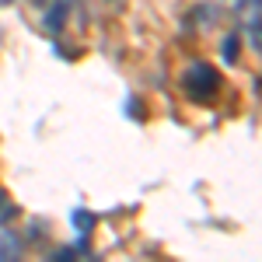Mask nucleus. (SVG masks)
Segmentation results:
<instances>
[{
  "label": "nucleus",
  "mask_w": 262,
  "mask_h": 262,
  "mask_svg": "<svg viewBox=\"0 0 262 262\" xmlns=\"http://www.w3.org/2000/svg\"><path fill=\"white\" fill-rule=\"evenodd\" d=\"M182 91H185L189 101H200V105L213 101L217 91H221V74H217V67L196 60L185 74H182Z\"/></svg>",
  "instance_id": "f257e3e1"
},
{
  "label": "nucleus",
  "mask_w": 262,
  "mask_h": 262,
  "mask_svg": "<svg viewBox=\"0 0 262 262\" xmlns=\"http://www.w3.org/2000/svg\"><path fill=\"white\" fill-rule=\"evenodd\" d=\"M21 238H14L11 231H0V259H18Z\"/></svg>",
  "instance_id": "f03ea898"
},
{
  "label": "nucleus",
  "mask_w": 262,
  "mask_h": 262,
  "mask_svg": "<svg viewBox=\"0 0 262 262\" xmlns=\"http://www.w3.org/2000/svg\"><path fill=\"white\" fill-rule=\"evenodd\" d=\"M95 224H98V217H95L91 210H74V227H77L81 234H91Z\"/></svg>",
  "instance_id": "7ed1b4c3"
},
{
  "label": "nucleus",
  "mask_w": 262,
  "mask_h": 262,
  "mask_svg": "<svg viewBox=\"0 0 262 262\" xmlns=\"http://www.w3.org/2000/svg\"><path fill=\"white\" fill-rule=\"evenodd\" d=\"M14 217H18V206L11 203L7 192H0V227H4V224H11Z\"/></svg>",
  "instance_id": "20e7f679"
},
{
  "label": "nucleus",
  "mask_w": 262,
  "mask_h": 262,
  "mask_svg": "<svg viewBox=\"0 0 262 262\" xmlns=\"http://www.w3.org/2000/svg\"><path fill=\"white\" fill-rule=\"evenodd\" d=\"M63 18H67V4H56V11H49V14H46V28H49V32H60Z\"/></svg>",
  "instance_id": "39448f33"
},
{
  "label": "nucleus",
  "mask_w": 262,
  "mask_h": 262,
  "mask_svg": "<svg viewBox=\"0 0 262 262\" xmlns=\"http://www.w3.org/2000/svg\"><path fill=\"white\" fill-rule=\"evenodd\" d=\"M238 49H242L238 35H227V39H224V63H234V60H238Z\"/></svg>",
  "instance_id": "423d86ee"
},
{
  "label": "nucleus",
  "mask_w": 262,
  "mask_h": 262,
  "mask_svg": "<svg viewBox=\"0 0 262 262\" xmlns=\"http://www.w3.org/2000/svg\"><path fill=\"white\" fill-rule=\"evenodd\" d=\"M0 4H14V0H0Z\"/></svg>",
  "instance_id": "0eeeda50"
}]
</instances>
